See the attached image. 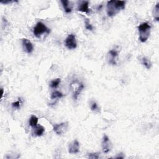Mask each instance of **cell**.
<instances>
[{
  "label": "cell",
  "mask_w": 159,
  "mask_h": 159,
  "mask_svg": "<svg viewBox=\"0 0 159 159\" xmlns=\"http://www.w3.org/2000/svg\"><path fill=\"white\" fill-rule=\"evenodd\" d=\"M126 1H109L107 3V14L109 17H113L125 8Z\"/></svg>",
  "instance_id": "cell-1"
},
{
  "label": "cell",
  "mask_w": 159,
  "mask_h": 159,
  "mask_svg": "<svg viewBox=\"0 0 159 159\" xmlns=\"http://www.w3.org/2000/svg\"><path fill=\"white\" fill-rule=\"evenodd\" d=\"M32 128H33L32 133L36 136H38V137L42 136L45 132L44 127H43L41 125H38L37 124L36 126H35Z\"/></svg>",
  "instance_id": "cell-12"
},
{
  "label": "cell",
  "mask_w": 159,
  "mask_h": 159,
  "mask_svg": "<svg viewBox=\"0 0 159 159\" xmlns=\"http://www.w3.org/2000/svg\"><path fill=\"white\" fill-rule=\"evenodd\" d=\"M118 51L116 49H113L109 51L107 53V61L108 62L112 65H116L117 63L118 59Z\"/></svg>",
  "instance_id": "cell-6"
},
{
  "label": "cell",
  "mask_w": 159,
  "mask_h": 159,
  "mask_svg": "<svg viewBox=\"0 0 159 159\" xmlns=\"http://www.w3.org/2000/svg\"><path fill=\"white\" fill-rule=\"evenodd\" d=\"M65 45L66 47L69 50L75 49L77 47V42L75 35L70 34L68 35V36L65 41Z\"/></svg>",
  "instance_id": "cell-5"
},
{
  "label": "cell",
  "mask_w": 159,
  "mask_h": 159,
  "mask_svg": "<svg viewBox=\"0 0 159 159\" xmlns=\"http://www.w3.org/2000/svg\"><path fill=\"white\" fill-rule=\"evenodd\" d=\"M22 45L24 51L27 53H31L34 51V46L32 42L27 39H22Z\"/></svg>",
  "instance_id": "cell-10"
},
{
  "label": "cell",
  "mask_w": 159,
  "mask_h": 159,
  "mask_svg": "<svg viewBox=\"0 0 159 159\" xmlns=\"http://www.w3.org/2000/svg\"><path fill=\"white\" fill-rule=\"evenodd\" d=\"M84 26H85V28L88 31H92L94 29L92 24L89 22V20L87 18H85V20H84Z\"/></svg>",
  "instance_id": "cell-20"
},
{
  "label": "cell",
  "mask_w": 159,
  "mask_h": 159,
  "mask_svg": "<svg viewBox=\"0 0 159 159\" xmlns=\"http://www.w3.org/2000/svg\"><path fill=\"white\" fill-rule=\"evenodd\" d=\"M112 147L113 145L110 139L106 135H104L102 141V148L103 152L108 153L111 151Z\"/></svg>",
  "instance_id": "cell-8"
},
{
  "label": "cell",
  "mask_w": 159,
  "mask_h": 159,
  "mask_svg": "<svg viewBox=\"0 0 159 159\" xmlns=\"http://www.w3.org/2000/svg\"><path fill=\"white\" fill-rule=\"evenodd\" d=\"M21 99H19L18 101L13 103L11 105L14 109H19L20 108V107H21Z\"/></svg>",
  "instance_id": "cell-21"
},
{
  "label": "cell",
  "mask_w": 159,
  "mask_h": 159,
  "mask_svg": "<svg viewBox=\"0 0 159 159\" xmlns=\"http://www.w3.org/2000/svg\"><path fill=\"white\" fill-rule=\"evenodd\" d=\"M61 82V78H56L54 79L53 80H52L50 83V87L52 88H56L57 87H58Z\"/></svg>",
  "instance_id": "cell-18"
},
{
  "label": "cell",
  "mask_w": 159,
  "mask_h": 159,
  "mask_svg": "<svg viewBox=\"0 0 159 159\" xmlns=\"http://www.w3.org/2000/svg\"><path fill=\"white\" fill-rule=\"evenodd\" d=\"M141 63L148 70L150 69L152 67V63L151 61L146 57H144L141 58Z\"/></svg>",
  "instance_id": "cell-14"
},
{
  "label": "cell",
  "mask_w": 159,
  "mask_h": 159,
  "mask_svg": "<svg viewBox=\"0 0 159 159\" xmlns=\"http://www.w3.org/2000/svg\"><path fill=\"white\" fill-rule=\"evenodd\" d=\"M99 153L95 152V153H88V158L91 159H97L99 158Z\"/></svg>",
  "instance_id": "cell-22"
},
{
  "label": "cell",
  "mask_w": 159,
  "mask_h": 159,
  "mask_svg": "<svg viewBox=\"0 0 159 159\" xmlns=\"http://www.w3.org/2000/svg\"><path fill=\"white\" fill-rule=\"evenodd\" d=\"M61 3L65 13L68 14L70 13L72 11V6L70 4V3L67 0H62V1H61Z\"/></svg>",
  "instance_id": "cell-13"
},
{
  "label": "cell",
  "mask_w": 159,
  "mask_h": 159,
  "mask_svg": "<svg viewBox=\"0 0 159 159\" xmlns=\"http://www.w3.org/2000/svg\"><path fill=\"white\" fill-rule=\"evenodd\" d=\"M38 121H39V119L37 116H34V115H32L31 116V117H30L29 121V126H31L32 127L36 126L38 124Z\"/></svg>",
  "instance_id": "cell-15"
},
{
  "label": "cell",
  "mask_w": 159,
  "mask_h": 159,
  "mask_svg": "<svg viewBox=\"0 0 159 159\" xmlns=\"http://www.w3.org/2000/svg\"><path fill=\"white\" fill-rule=\"evenodd\" d=\"M151 26L147 22L142 23L138 27L139 32V41L141 42H146L151 34Z\"/></svg>",
  "instance_id": "cell-2"
},
{
  "label": "cell",
  "mask_w": 159,
  "mask_h": 159,
  "mask_svg": "<svg viewBox=\"0 0 159 159\" xmlns=\"http://www.w3.org/2000/svg\"><path fill=\"white\" fill-rule=\"evenodd\" d=\"M68 127V122H64L60 124H56L53 126V130L57 135L61 136L65 133Z\"/></svg>",
  "instance_id": "cell-7"
},
{
  "label": "cell",
  "mask_w": 159,
  "mask_h": 159,
  "mask_svg": "<svg viewBox=\"0 0 159 159\" xmlns=\"http://www.w3.org/2000/svg\"><path fill=\"white\" fill-rule=\"evenodd\" d=\"M153 18L157 22L159 21V3H157L155 5V8L153 9Z\"/></svg>",
  "instance_id": "cell-16"
},
{
  "label": "cell",
  "mask_w": 159,
  "mask_h": 159,
  "mask_svg": "<svg viewBox=\"0 0 159 159\" xmlns=\"http://www.w3.org/2000/svg\"><path fill=\"white\" fill-rule=\"evenodd\" d=\"M1 92H2L1 93V94H1V98H2L3 96V94H4V90H3V88H1Z\"/></svg>",
  "instance_id": "cell-24"
},
{
  "label": "cell",
  "mask_w": 159,
  "mask_h": 159,
  "mask_svg": "<svg viewBox=\"0 0 159 159\" xmlns=\"http://www.w3.org/2000/svg\"><path fill=\"white\" fill-rule=\"evenodd\" d=\"M115 158H124V156L123 155V153H119L118 155L116 156Z\"/></svg>",
  "instance_id": "cell-23"
},
{
  "label": "cell",
  "mask_w": 159,
  "mask_h": 159,
  "mask_svg": "<svg viewBox=\"0 0 159 159\" xmlns=\"http://www.w3.org/2000/svg\"><path fill=\"white\" fill-rule=\"evenodd\" d=\"M63 97V94L61 92H60L58 91H55L51 94V99H59V98H62Z\"/></svg>",
  "instance_id": "cell-19"
},
{
  "label": "cell",
  "mask_w": 159,
  "mask_h": 159,
  "mask_svg": "<svg viewBox=\"0 0 159 159\" xmlns=\"http://www.w3.org/2000/svg\"><path fill=\"white\" fill-rule=\"evenodd\" d=\"M70 88L72 93L74 101H77L78 96L84 88V84L78 79L73 80L70 84Z\"/></svg>",
  "instance_id": "cell-3"
},
{
  "label": "cell",
  "mask_w": 159,
  "mask_h": 159,
  "mask_svg": "<svg viewBox=\"0 0 159 159\" xmlns=\"http://www.w3.org/2000/svg\"><path fill=\"white\" fill-rule=\"evenodd\" d=\"M90 109L92 111L95 113H98L99 112V108L98 104L94 101L90 102Z\"/></svg>",
  "instance_id": "cell-17"
},
{
  "label": "cell",
  "mask_w": 159,
  "mask_h": 159,
  "mask_svg": "<svg viewBox=\"0 0 159 159\" xmlns=\"http://www.w3.org/2000/svg\"><path fill=\"white\" fill-rule=\"evenodd\" d=\"M68 153L75 154L80 152V143L77 140H74L69 144L68 148Z\"/></svg>",
  "instance_id": "cell-9"
},
{
  "label": "cell",
  "mask_w": 159,
  "mask_h": 159,
  "mask_svg": "<svg viewBox=\"0 0 159 159\" xmlns=\"http://www.w3.org/2000/svg\"><path fill=\"white\" fill-rule=\"evenodd\" d=\"M78 11L83 12L84 13H89L90 11V9L89 8V2L87 1H81L78 5Z\"/></svg>",
  "instance_id": "cell-11"
},
{
  "label": "cell",
  "mask_w": 159,
  "mask_h": 159,
  "mask_svg": "<svg viewBox=\"0 0 159 159\" xmlns=\"http://www.w3.org/2000/svg\"><path fill=\"white\" fill-rule=\"evenodd\" d=\"M51 32V29H49L46 25L42 22H38L36 26L33 29V34L36 37H40L42 34H49Z\"/></svg>",
  "instance_id": "cell-4"
}]
</instances>
